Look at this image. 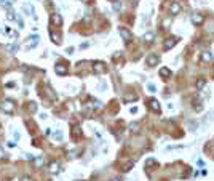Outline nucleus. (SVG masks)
Wrapping results in <instances>:
<instances>
[{
	"instance_id": "obj_13",
	"label": "nucleus",
	"mask_w": 214,
	"mask_h": 181,
	"mask_svg": "<svg viewBox=\"0 0 214 181\" xmlns=\"http://www.w3.org/2000/svg\"><path fill=\"white\" fill-rule=\"evenodd\" d=\"M170 11H171V15H179V11H181V7H179V3L173 2L171 7H170Z\"/></svg>"
},
{
	"instance_id": "obj_27",
	"label": "nucleus",
	"mask_w": 214,
	"mask_h": 181,
	"mask_svg": "<svg viewBox=\"0 0 214 181\" xmlns=\"http://www.w3.org/2000/svg\"><path fill=\"white\" fill-rule=\"evenodd\" d=\"M82 2H85V3H89V2H91V0H82Z\"/></svg>"
},
{
	"instance_id": "obj_19",
	"label": "nucleus",
	"mask_w": 214,
	"mask_h": 181,
	"mask_svg": "<svg viewBox=\"0 0 214 181\" xmlns=\"http://www.w3.org/2000/svg\"><path fill=\"white\" fill-rule=\"evenodd\" d=\"M16 50H18V45H8V52H16Z\"/></svg>"
},
{
	"instance_id": "obj_7",
	"label": "nucleus",
	"mask_w": 214,
	"mask_h": 181,
	"mask_svg": "<svg viewBox=\"0 0 214 181\" xmlns=\"http://www.w3.org/2000/svg\"><path fill=\"white\" fill-rule=\"evenodd\" d=\"M192 22L195 26H201L205 22V18H203V15H200V13H195L192 15Z\"/></svg>"
},
{
	"instance_id": "obj_22",
	"label": "nucleus",
	"mask_w": 214,
	"mask_h": 181,
	"mask_svg": "<svg viewBox=\"0 0 214 181\" xmlns=\"http://www.w3.org/2000/svg\"><path fill=\"white\" fill-rule=\"evenodd\" d=\"M53 138L54 139H61V138H63V135H61V132H56V133H53Z\"/></svg>"
},
{
	"instance_id": "obj_25",
	"label": "nucleus",
	"mask_w": 214,
	"mask_h": 181,
	"mask_svg": "<svg viewBox=\"0 0 214 181\" xmlns=\"http://www.w3.org/2000/svg\"><path fill=\"white\" fill-rule=\"evenodd\" d=\"M114 8H115V10H120V3L115 2V3H114Z\"/></svg>"
},
{
	"instance_id": "obj_23",
	"label": "nucleus",
	"mask_w": 214,
	"mask_h": 181,
	"mask_svg": "<svg viewBox=\"0 0 214 181\" xmlns=\"http://www.w3.org/2000/svg\"><path fill=\"white\" fill-rule=\"evenodd\" d=\"M8 19H16V16H15V13H11V11H10V13H8Z\"/></svg>"
},
{
	"instance_id": "obj_17",
	"label": "nucleus",
	"mask_w": 214,
	"mask_h": 181,
	"mask_svg": "<svg viewBox=\"0 0 214 181\" xmlns=\"http://www.w3.org/2000/svg\"><path fill=\"white\" fill-rule=\"evenodd\" d=\"M32 162H34V163H35V165H37V167H40V165H42V163H43V159H42V157H37V159H32Z\"/></svg>"
},
{
	"instance_id": "obj_18",
	"label": "nucleus",
	"mask_w": 214,
	"mask_h": 181,
	"mask_svg": "<svg viewBox=\"0 0 214 181\" xmlns=\"http://www.w3.org/2000/svg\"><path fill=\"white\" fill-rule=\"evenodd\" d=\"M205 83H206L205 79H200V80L196 82V88H203V87H205Z\"/></svg>"
},
{
	"instance_id": "obj_14",
	"label": "nucleus",
	"mask_w": 214,
	"mask_h": 181,
	"mask_svg": "<svg viewBox=\"0 0 214 181\" xmlns=\"http://www.w3.org/2000/svg\"><path fill=\"white\" fill-rule=\"evenodd\" d=\"M160 75H161L163 79L170 77V75H171V69H170V67H161V69H160Z\"/></svg>"
},
{
	"instance_id": "obj_28",
	"label": "nucleus",
	"mask_w": 214,
	"mask_h": 181,
	"mask_svg": "<svg viewBox=\"0 0 214 181\" xmlns=\"http://www.w3.org/2000/svg\"><path fill=\"white\" fill-rule=\"evenodd\" d=\"M112 181H120V179H112Z\"/></svg>"
},
{
	"instance_id": "obj_15",
	"label": "nucleus",
	"mask_w": 214,
	"mask_h": 181,
	"mask_svg": "<svg viewBox=\"0 0 214 181\" xmlns=\"http://www.w3.org/2000/svg\"><path fill=\"white\" fill-rule=\"evenodd\" d=\"M154 39H155V35H154L152 32H145V34H144V42L152 43V42H154Z\"/></svg>"
},
{
	"instance_id": "obj_10",
	"label": "nucleus",
	"mask_w": 214,
	"mask_h": 181,
	"mask_svg": "<svg viewBox=\"0 0 214 181\" xmlns=\"http://www.w3.org/2000/svg\"><path fill=\"white\" fill-rule=\"evenodd\" d=\"M149 106H150V109L155 111V112H160V109H161V107H160V103H158L157 99H150V101H149Z\"/></svg>"
},
{
	"instance_id": "obj_3",
	"label": "nucleus",
	"mask_w": 214,
	"mask_h": 181,
	"mask_svg": "<svg viewBox=\"0 0 214 181\" xmlns=\"http://www.w3.org/2000/svg\"><path fill=\"white\" fill-rule=\"evenodd\" d=\"M158 61H160L158 55H149L147 58H145V64H147L149 67H154V66L158 64Z\"/></svg>"
},
{
	"instance_id": "obj_4",
	"label": "nucleus",
	"mask_w": 214,
	"mask_h": 181,
	"mask_svg": "<svg viewBox=\"0 0 214 181\" xmlns=\"http://www.w3.org/2000/svg\"><path fill=\"white\" fill-rule=\"evenodd\" d=\"M118 32H120V35L123 37V40H125V42H131L133 35H131V32H129L126 27H118Z\"/></svg>"
},
{
	"instance_id": "obj_29",
	"label": "nucleus",
	"mask_w": 214,
	"mask_h": 181,
	"mask_svg": "<svg viewBox=\"0 0 214 181\" xmlns=\"http://www.w3.org/2000/svg\"><path fill=\"white\" fill-rule=\"evenodd\" d=\"M78 181H80V179H78Z\"/></svg>"
},
{
	"instance_id": "obj_9",
	"label": "nucleus",
	"mask_w": 214,
	"mask_h": 181,
	"mask_svg": "<svg viewBox=\"0 0 214 181\" xmlns=\"http://www.w3.org/2000/svg\"><path fill=\"white\" fill-rule=\"evenodd\" d=\"M48 170H50V173H51V175H58L59 173V163L58 162H50Z\"/></svg>"
},
{
	"instance_id": "obj_26",
	"label": "nucleus",
	"mask_w": 214,
	"mask_h": 181,
	"mask_svg": "<svg viewBox=\"0 0 214 181\" xmlns=\"http://www.w3.org/2000/svg\"><path fill=\"white\" fill-rule=\"evenodd\" d=\"M2 157H3V151L0 149V159H2Z\"/></svg>"
},
{
	"instance_id": "obj_24",
	"label": "nucleus",
	"mask_w": 214,
	"mask_h": 181,
	"mask_svg": "<svg viewBox=\"0 0 214 181\" xmlns=\"http://www.w3.org/2000/svg\"><path fill=\"white\" fill-rule=\"evenodd\" d=\"M8 146H10V148H15V146H16V143H15V141H10V143H8Z\"/></svg>"
},
{
	"instance_id": "obj_5",
	"label": "nucleus",
	"mask_w": 214,
	"mask_h": 181,
	"mask_svg": "<svg viewBox=\"0 0 214 181\" xmlns=\"http://www.w3.org/2000/svg\"><path fill=\"white\" fill-rule=\"evenodd\" d=\"M50 21H51V24H54L56 27L63 26V16L58 15V13H53V15H51V18H50Z\"/></svg>"
},
{
	"instance_id": "obj_1",
	"label": "nucleus",
	"mask_w": 214,
	"mask_h": 181,
	"mask_svg": "<svg viewBox=\"0 0 214 181\" xmlns=\"http://www.w3.org/2000/svg\"><path fill=\"white\" fill-rule=\"evenodd\" d=\"M2 111L5 112V114H13L15 111V103L11 99H5L3 104H2Z\"/></svg>"
},
{
	"instance_id": "obj_2",
	"label": "nucleus",
	"mask_w": 214,
	"mask_h": 181,
	"mask_svg": "<svg viewBox=\"0 0 214 181\" xmlns=\"http://www.w3.org/2000/svg\"><path fill=\"white\" fill-rule=\"evenodd\" d=\"M93 71H94V74H104V72H107V67L102 61H96L93 64Z\"/></svg>"
},
{
	"instance_id": "obj_11",
	"label": "nucleus",
	"mask_w": 214,
	"mask_h": 181,
	"mask_svg": "<svg viewBox=\"0 0 214 181\" xmlns=\"http://www.w3.org/2000/svg\"><path fill=\"white\" fill-rule=\"evenodd\" d=\"M50 37H51V40L56 43V45H59L61 43V35L58 32H53V31H50Z\"/></svg>"
},
{
	"instance_id": "obj_12",
	"label": "nucleus",
	"mask_w": 214,
	"mask_h": 181,
	"mask_svg": "<svg viewBox=\"0 0 214 181\" xmlns=\"http://www.w3.org/2000/svg\"><path fill=\"white\" fill-rule=\"evenodd\" d=\"M176 43H177V39H168V40L165 42V47H163V48H165V50H170V48H173Z\"/></svg>"
},
{
	"instance_id": "obj_21",
	"label": "nucleus",
	"mask_w": 214,
	"mask_h": 181,
	"mask_svg": "<svg viewBox=\"0 0 214 181\" xmlns=\"http://www.w3.org/2000/svg\"><path fill=\"white\" fill-rule=\"evenodd\" d=\"M19 181H32V178L27 176V175H22V176L19 178Z\"/></svg>"
},
{
	"instance_id": "obj_16",
	"label": "nucleus",
	"mask_w": 214,
	"mask_h": 181,
	"mask_svg": "<svg viewBox=\"0 0 214 181\" xmlns=\"http://www.w3.org/2000/svg\"><path fill=\"white\" fill-rule=\"evenodd\" d=\"M211 53H208V52H205L203 55H201V61H203V63H208V61H211Z\"/></svg>"
},
{
	"instance_id": "obj_8",
	"label": "nucleus",
	"mask_w": 214,
	"mask_h": 181,
	"mask_svg": "<svg viewBox=\"0 0 214 181\" xmlns=\"http://www.w3.org/2000/svg\"><path fill=\"white\" fill-rule=\"evenodd\" d=\"M54 72L58 75H66L67 74V67L64 66V64H56L54 66Z\"/></svg>"
},
{
	"instance_id": "obj_20",
	"label": "nucleus",
	"mask_w": 214,
	"mask_h": 181,
	"mask_svg": "<svg viewBox=\"0 0 214 181\" xmlns=\"http://www.w3.org/2000/svg\"><path fill=\"white\" fill-rule=\"evenodd\" d=\"M35 109H37L35 103H29V111H31V112H35Z\"/></svg>"
},
{
	"instance_id": "obj_6",
	"label": "nucleus",
	"mask_w": 214,
	"mask_h": 181,
	"mask_svg": "<svg viewBox=\"0 0 214 181\" xmlns=\"http://www.w3.org/2000/svg\"><path fill=\"white\" fill-rule=\"evenodd\" d=\"M38 40H40V37H38V35L29 37V42H27V45H26V50H32L35 45H38Z\"/></svg>"
}]
</instances>
